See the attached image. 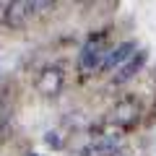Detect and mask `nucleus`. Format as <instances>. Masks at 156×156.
Instances as JSON below:
<instances>
[{
	"label": "nucleus",
	"mask_w": 156,
	"mask_h": 156,
	"mask_svg": "<svg viewBox=\"0 0 156 156\" xmlns=\"http://www.w3.org/2000/svg\"><path fill=\"white\" fill-rule=\"evenodd\" d=\"M104 57H107V52L101 47V42L99 39H89L83 44V50H81V55H78V65H81L83 73H94L96 68H101Z\"/></svg>",
	"instance_id": "nucleus-1"
},
{
	"label": "nucleus",
	"mask_w": 156,
	"mask_h": 156,
	"mask_svg": "<svg viewBox=\"0 0 156 156\" xmlns=\"http://www.w3.org/2000/svg\"><path fill=\"white\" fill-rule=\"evenodd\" d=\"M120 146V138L117 135H104L99 143H91L81 151V156H91V154H112V151Z\"/></svg>",
	"instance_id": "nucleus-7"
},
{
	"label": "nucleus",
	"mask_w": 156,
	"mask_h": 156,
	"mask_svg": "<svg viewBox=\"0 0 156 156\" xmlns=\"http://www.w3.org/2000/svg\"><path fill=\"white\" fill-rule=\"evenodd\" d=\"M135 117H138V101L135 99H122V101H117L115 109H112V122L122 125V128L133 125Z\"/></svg>",
	"instance_id": "nucleus-4"
},
{
	"label": "nucleus",
	"mask_w": 156,
	"mask_h": 156,
	"mask_svg": "<svg viewBox=\"0 0 156 156\" xmlns=\"http://www.w3.org/2000/svg\"><path fill=\"white\" fill-rule=\"evenodd\" d=\"M44 143L50 146V148H55V151L62 148V140H60V135H57V133H47L44 135Z\"/></svg>",
	"instance_id": "nucleus-8"
},
{
	"label": "nucleus",
	"mask_w": 156,
	"mask_h": 156,
	"mask_svg": "<svg viewBox=\"0 0 156 156\" xmlns=\"http://www.w3.org/2000/svg\"><path fill=\"white\" fill-rule=\"evenodd\" d=\"M29 156H42V154H29Z\"/></svg>",
	"instance_id": "nucleus-9"
},
{
	"label": "nucleus",
	"mask_w": 156,
	"mask_h": 156,
	"mask_svg": "<svg viewBox=\"0 0 156 156\" xmlns=\"http://www.w3.org/2000/svg\"><path fill=\"white\" fill-rule=\"evenodd\" d=\"M62 81H65V78H62L60 68H47V70H42V76L37 78V91L44 94V96H55V94H60Z\"/></svg>",
	"instance_id": "nucleus-2"
},
{
	"label": "nucleus",
	"mask_w": 156,
	"mask_h": 156,
	"mask_svg": "<svg viewBox=\"0 0 156 156\" xmlns=\"http://www.w3.org/2000/svg\"><path fill=\"white\" fill-rule=\"evenodd\" d=\"M135 52V42H122V44H117L115 50L107 52L104 62H101V70H112L115 65H120V62H125L130 55Z\"/></svg>",
	"instance_id": "nucleus-6"
},
{
	"label": "nucleus",
	"mask_w": 156,
	"mask_h": 156,
	"mask_svg": "<svg viewBox=\"0 0 156 156\" xmlns=\"http://www.w3.org/2000/svg\"><path fill=\"white\" fill-rule=\"evenodd\" d=\"M146 60H148V52H146V50H138L122 68H120V73L115 76V83H125V81L135 78V73H140V68L146 65Z\"/></svg>",
	"instance_id": "nucleus-5"
},
{
	"label": "nucleus",
	"mask_w": 156,
	"mask_h": 156,
	"mask_svg": "<svg viewBox=\"0 0 156 156\" xmlns=\"http://www.w3.org/2000/svg\"><path fill=\"white\" fill-rule=\"evenodd\" d=\"M34 8H37V3H26V0L8 3V5H5V23H8V26H13V29L23 26L26 18L34 13Z\"/></svg>",
	"instance_id": "nucleus-3"
}]
</instances>
